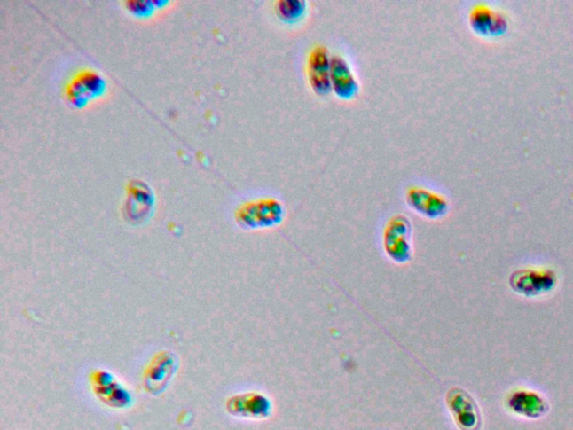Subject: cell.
<instances>
[{
  "label": "cell",
  "mask_w": 573,
  "mask_h": 430,
  "mask_svg": "<svg viewBox=\"0 0 573 430\" xmlns=\"http://www.w3.org/2000/svg\"><path fill=\"white\" fill-rule=\"evenodd\" d=\"M105 82L100 75L94 71H84L67 88V95L71 101L82 105L83 102L93 99L104 90Z\"/></svg>",
  "instance_id": "cell-12"
},
{
  "label": "cell",
  "mask_w": 573,
  "mask_h": 430,
  "mask_svg": "<svg viewBox=\"0 0 573 430\" xmlns=\"http://www.w3.org/2000/svg\"><path fill=\"white\" fill-rule=\"evenodd\" d=\"M272 410L271 400L260 393L235 395L226 402V410L239 418L267 419Z\"/></svg>",
  "instance_id": "cell-4"
},
{
  "label": "cell",
  "mask_w": 573,
  "mask_h": 430,
  "mask_svg": "<svg viewBox=\"0 0 573 430\" xmlns=\"http://www.w3.org/2000/svg\"><path fill=\"white\" fill-rule=\"evenodd\" d=\"M412 223L404 215H393L383 232V246L393 262L404 263L412 257Z\"/></svg>",
  "instance_id": "cell-2"
},
{
  "label": "cell",
  "mask_w": 573,
  "mask_h": 430,
  "mask_svg": "<svg viewBox=\"0 0 573 430\" xmlns=\"http://www.w3.org/2000/svg\"><path fill=\"white\" fill-rule=\"evenodd\" d=\"M332 90L336 95L349 99L357 95L358 83L350 66L344 57L340 54L332 55L331 59Z\"/></svg>",
  "instance_id": "cell-10"
},
{
  "label": "cell",
  "mask_w": 573,
  "mask_h": 430,
  "mask_svg": "<svg viewBox=\"0 0 573 430\" xmlns=\"http://www.w3.org/2000/svg\"><path fill=\"white\" fill-rule=\"evenodd\" d=\"M469 23L474 31L482 35L495 36L503 34L507 28V20L502 12L486 5L473 7L469 14Z\"/></svg>",
  "instance_id": "cell-9"
},
{
  "label": "cell",
  "mask_w": 573,
  "mask_h": 430,
  "mask_svg": "<svg viewBox=\"0 0 573 430\" xmlns=\"http://www.w3.org/2000/svg\"><path fill=\"white\" fill-rule=\"evenodd\" d=\"M284 206L275 198H261L239 207L235 218L246 229L271 228L284 220Z\"/></svg>",
  "instance_id": "cell-1"
},
{
  "label": "cell",
  "mask_w": 573,
  "mask_h": 430,
  "mask_svg": "<svg viewBox=\"0 0 573 430\" xmlns=\"http://www.w3.org/2000/svg\"><path fill=\"white\" fill-rule=\"evenodd\" d=\"M153 206V193L149 187L141 181H132L128 187L126 215L132 223H143L148 216Z\"/></svg>",
  "instance_id": "cell-11"
},
{
  "label": "cell",
  "mask_w": 573,
  "mask_h": 430,
  "mask_svg": "<svg viewBox=\"0 0 573 430\" xmlns=\"http://www.w3.org/2000/svg\"><path fill=\"white\" fill-rule=\"evenodd\" d=\"M177 369V359L173 353L161 352L153 357L144 374V383L147 391L153 395L162 393Z\"/></svg>",
  "instance_id": "cell-5"
},
{
  "label": "cell",
  "mask_w": 573,
  "mask_h": 430,
  "mask_svg": "<svg viewBox=\"0 0 573 430\" xmlns=\"http://www.w3.org/2000/svg\"><path fill=\"white\" fill-rule=\"evenodd\" d=\"M276 12L281 20L294 23L305 14L307 3L305 0H278Z\"/></svg>",
  "instance_id": "cell-13"
},
{
  "label": "cell",
  "mask_w": 573,
  "mask_h": 430,
  "mask_svg": "<svg viewBox=\"0 0 573 430\" xmlns=\"http://www.w3.org/2000/svg\"><path fill=\"white\" fill-rule=\"evenodd\" d=\"M407 201L414 211L429 219H438L448 211L446 198L421 186L409 187Z\"/></svg>",
  "instance_id": "cell-7"
},
{
  "label": "cell",
  "mask_w": 573,
  "mask_h": 430,
  "mask_svg": "<svg viewBox=\"0 0 573 430\" xmlns=\"http://www.w3.org/2000/svg\"><path fill=\"white\" fill-rule=\"evenodd\" d=\"M93 388L98 397L106 404L114 408L130 406L131 398L130 393L119 385L108 372L98 371L92 376Z\"/></svg>",
  "instance_id": "cell-8"
},
{
  "label": "cell",
  "mask_w": 573,
  "mask_h": 430,
  "mask_svg": "<svg viewBox=\"0 0 573 430\" xmlns=\"http://www.w3.org/2000/svg\"><path fill=\"white\" fill-rule=\"evenodd\" d=\"M446 403L460 430H480L482 417L476 403L464 389L455 387L448 391Z\"/></svg>",
  "instance_id": "cell-3"
},
{
  "label": "cell",
  "mask_w": 573,
  "mask_h": 430,
  "mask_svg": "<svg viewBox=\"0 0 573 430\" xmlns=\"http://www.w3.org/2000/svg\"><path fill=\"white\" fill-rule=\"evenodd\" d=\"M331 55L323 45H316L308 55V80L315 92L325 95L332 90Z\"/></svg>",
  "instance_id": "cell-6"
}]
</instances>
